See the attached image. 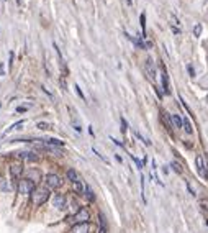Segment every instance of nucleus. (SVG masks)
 <instances>
[{
    "label": "nucleus",
    "instance_id": "obj_24",
    "mask_svg": "<svg viewBox=\"0 0 208 233\" xmlns=\"http://www.w3.org/2000/svg\"><path fill=\"white\" fill-rule=\"evenodd\" d=\"M38 128H39V130H49V128H51V127H49V123H44V122H39V123H38Z\"/></svg>",
    "mask_w": 208,
    "mask_h": 233
},
{
    "label": "nucleus",
    "instance_id": "obj_8",
    "mask_svg": "<svg viewBox=\"0 0 208 233\" xmlns=\"http://www.w3.org/2000/svg\"><path fill=\"white\" fill-rule=\"evenodd\" d=\"M195 164H197V171H198L200 176H202L203 179H208V172H206V169H205V164H203V158H202V156H197Z\"/></svg>",
    "mask_w": 208,
    "mask_h": 233
},
{
    "label": "nucleus",
    "instance_id": "obj_32",
    "mask_svg": "<svg viewBox=\"0 0 208 233\" xmlns=\"http://www.w3.org/2000/svg\"><path fill=\"white\" fill-rule=\"evenodd\" d=\"M206 225H208V220H206Z\"/></svg>",
    "mask_w": 208,
    "mask_h": 233
},
{
    "label": "nucleus",
    "instance_id": "obj_26",
    "mask_svg": "<svg viewBox=\"0 0 208 233\" xmlns=\"http://www.w3.org/2000/svg\"><path fill=\"white\" fill-rule=\"evenodd\" d=\"M131 158H133V161L136 163V166H138V167H139V169H141V167H143V163L139 161V159H138V158H134V156H131Z\"/></svg>",
    "mask_w": 208,
    "mask_h": 233
},
{
    "label": "nucleus",
    "instance_id": "obj_11",
    "mask_svg": "<svg viewBox=\"0 0 208 233\" xmlns=\"http://www.w3.org/2000/svg\"><path fill=\"white\" fill-rule=\"evenodd\" d=\"M74 233H89V222H84V223H75L72 227Z\"/></svg>",
    "mask_w": 208,
    "mask_h": 233
},
{
    "label": "nucleus",
    "instance_id": "obj_10",
    "mask_svg": "<svg viewBox=\"0 0 208 233\" xmlns=\"http://www.w3.org/2000/svg\"><path fill=\"white\" fill-rule=\"evenodd\" d=\"M17 156L20 159H26V161H36L38 159V156L34 154V153H30V151H18Z\"/></svg>",
    "mask_w": 208,
    "mask_h": 233
},
{
    "label": "nucleus",
    "instance_id": "obj_13",
    "mask_svg": "<svg viewBox=\"0 0 208 233\" xmlns=\"http://www.w3.org/2000/svg\"><path fill=\"white\" fill-rule=\"evenodd\" d=\"M46 144H49V146H54V148H62L64 146V141L61 140H56V138H46V140H43Z\"/></svg>",
    "mask_w": 208,
    "mask_h": 233
},
{
    "label": "nucleus",
    "instance_id": "obj_30",
    "mask_svg": "<svg viewBox=\"0 0 208 233\" xmlns=\"http://www.w3.org/2000/svg\"><path fill=\"white\" fill-rule=\"evenodd\" d=\"M3 76V62H0V77Z\"/></svg>",
    "mask_w": 208,
    "mask_h": 233
},
{
    "label": "nucleus",
    "instance_id": "obj_14",
    "mask_svg": "<svg viewBox=\"0 0 208 233\" xmlns=\"http://www.w3.org/2000/svg\"><path fill=\"white\" fill-rule=\"evenodd\" d=\"M126 38H130L133 43H134V45L136 46H138V48H141V49H148V43H143L139 38H134V36H131V35H128L126 33Z\"/></svg>",
    "mask_w": 208,
    "mask_h": 233
},
{
    "label": "nucleus",
    "instance_id": "obj_9",
    "mask_svg": "<svg viewBox=\"0 0 208 233\" xmlns=\"http://www.w3.org/2000/svg\"><path fill=\"white\" fill-rule=\"evenodd\" d=\"M161 118H162V123L166 125V128L169 132H172V127H174V123H172V115H169L167 112H161Z\"/></svg>",
    "mask_w": 208,
    "mask_h": 233
},
{
    "label": "nucleus",
    "instance_id": "obj_7",
    "mask_svg": "<svg viewBox=\"0 0 208 233\" xmlns=\"http://www.w3.org/2000/svg\"><path fill=\"white\" fill-rule=\"evenodd\" d=\"M144 69H146L148 77L154 81V79H156V69H154V64H153V59H151V57H148V59H146V62H144Z\"/></svg>",
    "mask_w": 208,
    "mask_h": 233
},
{
    "label": "nucleus",
    "instance_id": "obj_3",
    "mask_svg": "<svg viewBox=\"0 0 208 233\" xmlns=\"http://www.w3.org/2000/svg\"><path fill=\"white\" fill-rule=\"evenodd\" d=\"M53 205H54L57 210H66V207H67V199H66V195H61V194L54 195Z\"/></svg>",
    "mask_w": 208,
    "mask_h": 233
},
{
    "label": "nucleus",
    "instance_id": "obj_27",
    "mask_svg": "<svg viewBox=\"0 0 208 233\" xmlns=\"http://www.w3.org/2000/svg\"><path fill=\"white\" fill-rule=\"evenodd\" d=\"M75 90H77V94H79V97H81V99L84 100L85 97H84V94H82V90H81V87H79V85H75Z\"/></svg>",
    "mask_w": 208,
    "mask_h": 233
},
{
    "label": "nucleus",
    "instance_id": "obj_4",
    "mask_svg": "<svg viewBox=\"0 0 208 233\" xmlns=\"http://www.w3.org/2000/svg\"><path fill=\"white\" fill-rule=\"evenodd\" d=\"M44 181H46V187L49 189H57L61 186V177L56 176V174H48Z\"/></svg>",
    "mask_w": 208,
    "mask_h": 233
},
{
    "label": "nucleus",
    "instance_id": "obj_22",
    "mask_svg": "<svg viewBox=\"0 0 208 233\" xmlns=\"http://www.w3.org/2000/svg\"><path fill=\"white\" fill-rule=\"evenodd\" d=\"M85 195H87V199H89L90 202H94L95 195H94V192H92V189H90V187H85Z\"/></svg>",
    "mask_w": 208,
    "mask_h": 233
},
{
    "label": "nucleus",
    "instance_id": "obj_23",
    "mask_svg": "<svg viewBox=\"0 0 208 233\" xmlns=\"http://www.w3.org/2000/svg\"><path fill=\"white\" fill-rule=\"evenodd\" d=\"M170 166H172V169H174L177 174H182V172H184V171H182V167H180V164H179V163H175V161H174V163H172Z\"/></svg>",
    "mask_w": 208,
    "mask_h": 233
},
{
    "label": "nucleus",
    "instance_id": "obj_29",
    "mask_svg": "<svg viewBox=\"0 0 208 233\" xmlns=\"http://www.w3.org/2000/svg\"><path fill=\"white\" fill-rule=\"evenodd\" d=\"M26 108H28V107H18V108H17V112H18V113H21V112H25Z\"/></svg>",
    "mask_w": 208,
    "mask_h": 233
},
{
    "label": "nucleus",
    "instance_id": "obj_2",
    "mask_svg": "<svg viewBox=\"0 0 208 233\" xmlns=\"http://www.w3.org/2000/svg\"><path fill=\"white\" fill-rule=\"evenodd\" d=\"M17 189L20 194H31L36 187H34V182L31 179H20V182L17 184Z\"/></svg>",
    "mask_w": 208,
    "mask_h": 233
},
{
    "label": "nucleus",
    "instance_id": "obj_5",
    "mask_svg": "<svg viewBox=\"0 0 208 233\" xmlns=\"http://www.w3.org/2000/svg\"><path fill=\"white\" fill-rule=\"evenodd\" d=\"M21 172H23V164H12V166H10V174H12V179L15 181L17 184L20 182Z\"/></svg>",
    "mask_w": 208,
    "mask_h": 233
},
{
    "label": "nucleus",
    "instance_id": "obj_28",
    "mask_svg": "<svg viewBox=\"0 0 208 233\" xmlns=\"http://www.w3.org/2000/svg\"><path fill=\"white\" fill-rule=\"evenodd\" d=\"M121 125H123V127H121V130H123V132H126V128H128V123H126V120H125V118H121Z\"/></svg>",
    "mask_w": 208,
    "mask_h": 233
},
{
    "label": "nucleus",
    "instance_id": "obj_15",
    "mask_svg": "<svg viewBox=\"0 0 208 233\" xmlns=\"http://www.w3.org/2000/svg\"><path fill=\"white\" fill-rule=\"evenodd\" d=\"M98 223H100L98 233H107V222H105V217H103V214H98Z\"/></svg>",
    "mask_w": 208,
    "mask_h": 233
},
{
    "label": "nucleus",
    "instance_id": "obj_25",
    "mask_svg": "<svg viewBox=\"0 0 208 233\" xmlns=\"http://www.w3.org/2000/svg\"><path fill=\"white\" fill-rule=\"evenodd\" d=\"M200 33H202V25H195V28H193V35L200 36Z\"/></svg>",
    "mask_w": 208,
    "mask_h": 233
},
{
    "label": "nucleus",
    "instance_id": "obj_33",
    "mask_svg": "<svg viewBox=\"0 0 208 233\" xmlns=\"http://www.w3.org/2000/svg\"><path fill=\"white\" fill-rule=\"evenodd\" d=\"M0 107H2V105H0Z\"/></svg>",
    "mask_w": 208,
    "mask_h": 233
},
{
    "label": "nucleus",
    "instance_id": "obj_16",
    "mask_svg": "<svg viewBox=\"0 0 208 233\" xmlns=\"http://www.w3.org/2000/svg\"><path fill=\"white\" fill-rule=\"evenodd\" d=\"M23 123H25L23 120H20V122H17V123H13V125H12L10 128H7V130H5V135H8V133H12L13 130H20L21 127H23Z\"/></svg>",
    "mask_w": 208,
    "mask_h": 233
},
{
    "label": "nucleus",
    "instance_id": "obj_17",
    "mask_svg": "<svg viewBox=\"0 0 208 233\" xmlns=\"http://www.w3.org/2000/svg\"><path fill=\"white\" fill-rule=\"evenodd\" d=\"M66 174H67V179L72 181V182H77V181H79V176H77V172L74 169H67Z\"/></svg>",
    "mask_w": 208,
    "mask_h": 233
},
{
    "label": "nucleus",
    "instance_id": "obj_12",
    "mask_svg": "<svg viewBox=\"0 0 208 233\" xmlns=\"http://www.w3.org/2000/svg\"><path fill=\"white\" fill-rule=\"evenodd\" d=\"M162 89H164L166 94L170 92V89H169V76H167V71H166V68H164V64H162Z\"/></svg>",
    "mask_w": 208,
    "mask_h": 233
},
{
    "label": "nucleus",
    "instance_id": "obj_19",
    "mask_svg": "<svg viewBox=\"0 0 208 233\" xmlns=\"http://www.w3.org/2000/svg\"><path fill=\"white\" fill-rule=\"evenodd\" d=\"M74 189H75V192H77V194H84V191H85V187H84V184L81 182V181L74 182Z\"/></svg>",
    "mask_w": 208,
    "mask_h": 233
},
{
    "label": "nucleus",
    "instance_id": "obj_21",
    "mask_svg": "<svg viewBox=\"0 0 208 233\" xmlns=\"http://www.w3.org/2000/svg\"><path fill=\"white\" fill-rule=\"evenodd\" d=\"M141 28H143V36H146V15L141 13Z\"/></svg>",
    "mask_w": 208,
    "mask_h": 233
},
{
    "label": "nucleus",
    "instance_id": "obj_18",
    "mask_svg": "<svg viewBox=\"0 0 208 233\" xmlns=\"http://www.w3.org/2000/svg\"><path fill=\"white\" fill-rule=\"evenodd\" d=\"M172 123H174L175 128H182L184 127V122L180 120V116H179V115H172Z\"/></svg>",
    "mask_w": 208,
    "mask_h": 233
},
{
    "label": "nucleus",
    "instance_id": "obj_6",
    "mask_svg": "<svg viewBox=\"0 0 208 233\" xmlns=\"http://www.w3.org/2000/svg\"><path fill=\"white\" fill-rule=\"evenodd\" d=\"M89 217H90L89 210H87V209H81L72 218H74L77 223H84V222H87V220H89Z\"/></svg>",
    "mask_w": 208,
    "mask_h": 233
},
{
    "label": "nucleus",
    "instance_id": "obj_1",
    "mask_svg": "<svg viewBox=\"0 0 208 233\" xmlns=\"http://www.w3.org/2000/svg\"><path fill=\"white\" fill-rule=\"evenodd\" d=\"M49 195H51V192H49V187H36V189L31 192V200H33L34 205H43L44 202H48Z\"/></svg>",
    "mask_w": 208,
    "mask_h": 233
},
{
    "label": "nucleus",
    "instance_id": "obj_20",
    "mask_svg": "<svg viewBox=\"0 0 208 233\" xmlns=\"http://www.w3.org/2000/svg\"><path fill=\"white\" fill-rule=\"evenodd\" d=\"M182 122H184V127H182V128H185V132L190 135V133L193 132V130H192V125H190V120H189V118H184Z\"/></svg>",
    "mask_w": 208,
    "mask_h": 233
},
{
    "label": "nucleus",
    "instance_id": "obj_31",
    "mask_svg": "<svg viewBox=\"0 0 208 233\" xmlns=\"http://www.w3.org/2000/svg\"><path fill=\"white\" fill-rule=\"evenodd\" d=\"M189 72H190V76H195V72H193V68L189 66Z\"/></svg>",
    "mask_w": 208,
    "mask_h": 233
}]
</instances>
